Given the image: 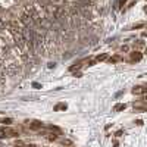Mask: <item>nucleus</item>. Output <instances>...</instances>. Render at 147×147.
Here are the masks:
<instances>
[{"mask_svg": "<svg viewBox=\"0 0 147 147\" xmlns=\"http://www.w3.org/2000/svg\"><path fill=\"white\" fill-rule=\"evenodd\" d=\"M9 56H10V50H9L7 44H6L3 40H0V59L6 60Z\"/></svg>", "mask_w": 147, "mask_h": 147, "instance_id": "f257e3e1", "label": "nucleus"}, {"mask_svg": "<svg viewBox=\"0 0 147 147\" xmlns=\"http://www.w3.org/2000/svg\"><path fill=\"white\" fill-rule=\"evenodd\" d=\"M131 59H132V60H140V59H141V55H140L138 52H134V53L131 55Z\"/></svg>", "mask_w": 147, "mask_h": 147, "instance_id": "f03ea898", "label": "nucleus"}, {"mask_svg": "<svg viewBox=\"0 0 147 147\" xmlns=\"http://www.w3.org/2000/svg\"><path fill=\"white\" fill-rule=\"evenodd\" d=\"M7 134H9V132H7V129H6V128H0V138H5V137L7 136Z\"/></svg>", "mask_w": 147, "mask_h": 147, "instance_id": "7ed1b4c3", "label": "nucleus"}, {"mask_svg": "<svg viewBox=\"0 0 147 147\" xmlns=\"http://www.w3.org/2000/svg\"><path fill=\"white\" fill-rule=\"evenodd\" d=\"M5 28H6V22H5L2 18H0V31H3Z\"/></svg>", "mask_w": 147, "mask_h": 147, "instance_id": "20e7f679", "label": "nucleus"}, {"mask_svg": "<svg viewBox=\"0 0 147 147\" xmlns=\"http://www.w3.org/2000/svg\"><path fill=\"white\" fill-rule=\"evenodd\" d=\"M124 109H125V105H116V106H115L116 112H119V110H124Z\"/></svg>", "mask_w": 147, "mask_h": 147, "instance_id": "39448f33", "label": "nucleus"}, {"mask_svg": "<svg viewBox=\"0 0 147 147\" xmlns=\"http://www.w3.org/2000/svg\"><path fill=\"white\" fill-rule=\"evenodd\" d=\"M41 127V124H40V122H32V124H31V128H40Z\"/></svg>", "mask_w": 147, "mask_h": 147, "instance_id": "423d86ee", "label": "nucleus"}, {"mask_svg": "<svg viewBox=\"0 0 147 147\" xmlns=\"http://www.w3.org/2000/svg\"><path fill=\"white\" fill-rule=\"evenodd\" d=\"M107 57V55H102V56H97V60H105Z\"/></svg>", "mask_w": 147, "mask_h": 147, "instance_id": "0eeeda50", "label": "nucleus"}, {"mask_svg": "<svg viewBox=\"0 0 147 147\" xmlns=\"http://www.w3.org/2000/svg\"><path fill=\"white\" fill-rule=\"evenodd\" d=\"M59 109H66V105H57L56 106V110H59Z\"/></svg>", "mask_w": 147, "mask_h": 147, "instance_id": "6e6552de", "label": "nucleus"}, {"mask_svg": "<svg viewBox=\"0 0 147 147\" xmlns=\"http://www.w3.org/2000/svg\"><path fill=\"white\" fill-rule=\"evenodd\" d=\"M125 2H127V0H119V5H121V6H124Z\"/></svg>", "mask_w": 147, "mask_h": 147, "instance_id": "1a4fd4ad", "label": "nucleus"}, {"mask_svg": "<svg viewBox=\"0 0 147 147\" xmlns=\"http://www.w3.org/2000/svg\"><path fill=\"white\" fill-rule=\"evenodd\" d=\"M27 147H35V146H34V144H30V146H27Z\"/></svg>", "mask_w": 147, "mask_h": 147, "instance_id": "9d476101", "label": "nucleus"}, {"mask_svg": "<svg viewBox=\"0 0 147 147\" xmlns=\"http://www.w3.org/2000/svg\"><path fill=\"white\" fill-rule=\"evenodd\" d=\"M144 100H146V102H147V96H146V99H144Z\"/></svg>", "mask_w": 147, "mask_h": 147, "instance_id": "9b49d317", "label": "nucleus"}]
</instances>
